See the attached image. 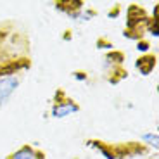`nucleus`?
<instances>
[{
	"label": "nucleus",
	"mask_w": 159,
	"mask_h": 159,
	"mask_svg": "<svg viewBox=\"0 0 159 159\" xmlns=\"http://www.w3.org/2000/svg\"><path fill=\"white\" fill-rule=\"evenodd\" d=\"M5 159H47V156H45V152L42 149L30 145V143H24L19 149L12 151Z\"/></svg>",
	"instance_id": "3"
},
{
	"label": "nucleus",
	"mask_w": 159,
	"mask_h": 159,
	"mask_svg": "<svg viewBox=\"0 0 159 159\" xmlns=\"http://www.w3.org/2000/svg\"><path fill=\"white\" fill-rule=\"evenodd\" d=\"M157 66V57L154 54H143L135 61V68L140 71L142 76H149Z\"/></svg>",
	"instance_id": "4"
},
{
	"label": "nucleus",
	"mask_w": 159,
	"mask_h": 159,
	"mask_svg": "<svg viewBox=\"0 0 159 159\" xmlns=\"http://www.w3.org/2000/svg\"><path fill=\"white\" fill-rule=\"evenodd\" d=\"M9 24H11V23H0V40H4L7 35H11V33H12L11 30H7Z\"/></svg>",
	"instance_id": "7"
},
{
	"label": "nucleus",
	"mask_w": 159,
	"mask_h": 159,
	"mask_svg": "<svg viewBox=\"0 0 159 159\" xmlns=\"http://www.w3.org/2000/svg\"><path fill=\"white\" fill-rule=\"evenodd\" d=\"M140 140H142V145H149L151 149H154V151H157V143H159V135L157 131H147V133H143L142 137H140Z\"/></svg>",
	"instance_id": "6"
},
{
	"label": "nucleus",
	"mask_w": 159,
	"mask_h": 159,
	"mask_svg": "<svg viewBox=\"0 0 159 159\" xmlns=\"http://www.w3.org/2000/svg\"><path fill=\"white\" fill-rule=\"evenodd\" d=\"M21 85V75H11V76H0V107L12 99V95L17 92Z\"/></svg>",
	"instance_id": "2"
},
{
	"label": "nucleus",
	"mask_w": 159,
	"mask_h": 159,
	"mask_svg": "<svg viewBox=\"0 0 159 159\" xmlns=\"http://www.w3.org/2000/svg\"><path fill=\"white\" fill-rule=\"evenodd\" d=\"M80 104L76 102L73 97H69L62 88H57L54 93V100H52L50 107V116L54 119H64L68 116H73L76 112H80Z\"/></svg>",
	"instance_id": "1"
},
{
	"label": "nucleus",
	"mask_w": 159,
	"mask_h": 159,
	"mask_svg": "<svg viewBox=\"0 0 159 159\" xmlns=\"http://www.w3.org/2000/svg\"><path fill=\"white\" fill-rule=\"evenodd\" d=\"M149 47H151V45H149L147 42L140 40V42H139V47H137V50H139V52H147V50H149Z\"/></svg>",
	"instance_id": "9"
},
{
	"label": "nucleus",
	"mask_w": 159,
	"mask_h": 159,
	"mask_svg": "<svg viewBox=\"0 0 159 159\" xmlns=\"http://www.w3.org/2000/svg\"><path fill=\"white\" fill-rule=\"evenodd\" d=\"M83 2L81 0H66V2H56V9L64 14H68V16H73L75 12L81 11L83 9Z\"/></svg>",
	"instance_id": "5"
},
{
	"label": "nucleus",
	"mask_w": 159,
	"mask_h": 159,
	"mask_svg": "<svg viewBox=\"0 0 159 159\" xmlns=\"http://www.w3.org/2000/svg\"><path fill=\"white\" fill-rule=\"evenodd\" d=\"M73 78L78 80V81H85V80H87V73H83V71H75V73H73Z\"/></svg>",
	"instance_id": "8"
}]
</instances>
